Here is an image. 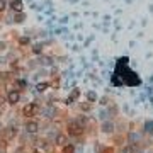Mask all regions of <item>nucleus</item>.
<instances>
[{
    "instance_id": "nucleus-1",
    "label": "nucleus",
    "mask_w": 153,
    "mask_h": 153,
    "mask_svg": "<svg viewBox=\"0 0 153 153\" xmlns=\"http://www.w3.org/2000/svg\"><path fill=\"white\" fill-rule=\"evenodd\" d=\"M82 131H83L82 124H80L78 121H70V123H68V133H70L71 136H78Z\"/></svg>"
},
{
    "instance_id": "nucleus-2",
    "label": "nucleus",
    "mask_w": 153,
    "mask_h": 153,
    "mask_svg": "<svg viewBox=\"0 0 153 153\" xmlns=\"http://www.w3.org/2000/svg\"><path fill=\"white\" fill-rule=\"evenodd\" d=\"M36 111H38L36 104H27L26 107H24V114L27 116V117H33V116L36 114Z\"/></svg>"
},
{
    "instance_id": "nucleus-3",
    "label": "nucleus",
    "mask_w": 153,
    "mask_h": 153,
    "mask_svg": "<svg viewBox=\"0 0 153 153\" xmlns=\"http://www.w3.org/2000/svg\"><path fill=\"white\" fill-rule=\"evenodd\" d=\"M19 99H21V95H19V92H17V90H10V92H9V97H7V100H9V104H16L17 100H19Z\"/></svg>"
},
{
    "instance_id": "nucleus-4",
    "label": "nucleus",
    "mask_w": 153,
    "mask_h": 153,
    "mask_svg": "<svg viewBox=\"0 0 153 153\" xmlns=\"http://www.w3.org/2000/svg\"><path fill=\"white\" fill-rule=\"evenodd\" d=\"M26 131L31 133V134L38 133V124H36V123H27V124H26Z\"/></svg>"
},
{
    "instance_id": "nucleus-5",
    "label": "nucleus",
    "mask_w": 153,
    "mask_h": 153,
    "mask_svg": "<svg viewBox=\"0 0 153 153\" xmlns=\"http://www.w3.org/2000/svg\"><path fill=\"white\" fill-rule=\"evenodd\" d=\"M12 9H14V12H22V2L21 0H12Z\"/></svg>"
},
{
    "instance_id": "nucleus-6",
    "label": "nucleus",
    "mask_w": 153,
    "mask_h": 153,
    "mask_svg": "<svg viewBox=\"0 0 153 153\" xmlns=\"http://www.w3.org/2000/svg\"><path fill=\"white\" fill-rule=\"evenodd\" d=\"M65 141H66L65 134H60V136L56 138V145H60V146H65Z\"/></svg>"
},
{
    "instance_id": "nucleus-7",
    "label": "nucleus",
    "mask_w": 153,
    "mask_h": 153,
    "mask_svg": "<svg viewBox=\"0 0 153 153\" xmlns=\"http://www.w3.org/2000/svg\"><path fill=\"white\" fill-rule=\"evenodd\" d=\"M65 153H73V146L71 145H65Z\"/></svg>"
},
{
    "instance_id": "nucleus-8",
    "label": "nucleus",
    "mask_w": 153,
    "mask_h": 153,
    "mask_svg": "<svg viewBox=\"0 0 153 153\" xmlns=\"http://www.w3.org/2000/svg\"><path fill=\"white\" fill-rule=\"evenodd\" d=\"M46 145H48V143H46V141H39V143H38L39 150H41V148H43V150H46V148H48V146H46Z\"/></svg>"
},
{
    "instance_id": "nucleus-9",
    "label": "nucleus",
    "mask_w": 153,
    "mask_h": 153,
    "mask_svg": "<svg viewBox=\"0 0 153 153\" xmlns=\"http://www.w3.org/2000/svg\"><path fill=\"white\" fill-rule=\"evenodd\" d=\"M5 9V0H0V12Z\"/></svg>"
},
{
    "instance_id": "nucleus-10",
    "label": "nucleus",
    "mask_w": 153,
    "mask_h": 153,
    "mask_svg": "<svg viewBox=\"0 0 153 153\" xmlns=\"http://www.w3.org/2000/svg\"><path fill=\"white\" fill-rule=\"evenodd\" d=\"M48 87V85H46V83H41V85H38V90L39 92H41V90H44V88Z\"/></svg>"
},
{
    "instance_id": "nucleus-11",
    "label": "nucleus",
    "mask_w": 153,
    "mask_h": 153,
    "mask_svg": "<svg viewBox=\"0 0 153 153\" xmlns=\"http://www.w3.org/2000/svg\"><path fill=\"white\" fill-rule=\"evenodd\" d=\"M2 102H4V99H2V97H0V104H2Z\"/></svg>"
},
{
    "instance_id": "nucleus-12",
    "label": "nucleus",
    "mask_w": 153,
    "mask_h": 153,
    "mask_svg": "<svg viewBox=\"0 0 153 153\" xmlns=\"http://www.w3.org/2000/svg\"><path fill=\"white\" fill-rule=\"evenodd\" d=\"M34 153H39V152H34Z\"/></svg>"
}]
</instances>
